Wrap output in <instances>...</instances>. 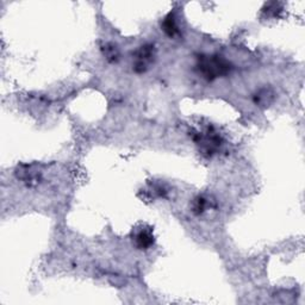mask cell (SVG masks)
Instances as JSON below:
<instances>
[{"label": "cell", "instance_id": "cell-2", "mask_svg": "<svg viewBox=\"0 0 305 305\" xmlns=\"http://www.w3.org/2000/svg\"><path fill=\"white\" fill-rule=\"evenodd\" d=\"M152 57H154V49L151 45H144L141 47L137 52L135 53V62H133V68L136 72H144L148 66L151 65Z\"/></svg>", "mask_w": 305, "mask_h": 305}, {"label": "cell", "instance_id": "cell-3", "mask_svg": "<svg viewBox=\"0 0 305 305\" xmlns=\"http://www.w3.org/2000/svg\"><path fill=\"white\" fill-rule=\"evenodd\" d=\"M135 243L140 249H147V248H149L154 243V237H152V232L149 230L141 229L136 234Z\"/></svg>", "mask_w": 305, "mask_h": 305}, {"label": "cell", "instance_id": "cell-1", "mask_svg": "<svg viewBox=\"0 0 305 305\" xmlns=\"http://www.w3.org/2000/svg\"><path fill=\"white\" fill-rule=\"evenodd\" d=\"M200 73L208 80H212L229 73L230 65L222 56H203L198 63Z\"/></svg>", "mask_w": 305, "mask_h": 305}, {"label": "cell", "instance_id": "cell-4", "mask_svg": "<svg viewBox=\"0 0 305 305\" xmlns=\"http://www.w3.org/2000/svg\"><path fill=\"white\" fill-rule=\"evenodd\" d=\"M164 28H165V31H167V33L170 35H174V33L176 31V26H175L174 18H173L172 16H170L168 18H166Z\"/></svg>", "mask_w": 305, "mask_h": 305}, {"label": "cell", "instance_id": "cell-5", "mask_svg": "<svg viewBox=\"0 0 305 305\" xmlns=\"http://www.w3.org/2000/svg\"><path fill=\"white\" fill-rule=\"evenodd\" d=\"M205 207H207V202H205L204 198L199 197L194 200V204H193V211L196 213H202L204 211Z\"/></svg>", "mask_w": 305, "mask_h": 305}]
</instances>
